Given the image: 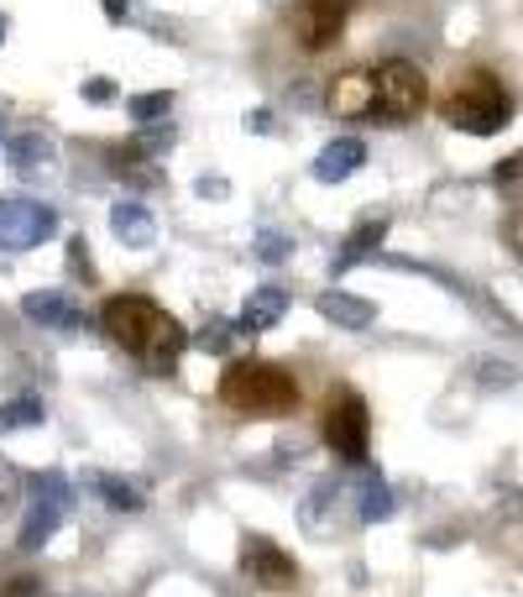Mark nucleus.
Here are the masks:
<instances>
[{
    "instance_id": "obj_1",
    "label": "nucleus",
    "mask_w": 523,
    "mask_h": 597,
    "mask_svg": "<svg viewBox=\"0 0 523 597\" xmlns=\"http://www.w3.org/2000/svg\"><path fill=\"white\" fill-rule=\"evenodd\" d=\"M100 326H105V335H111L116 346H126V352L142 361L146 372H157V378L174 372L178 357L189 352L183 326H178L168 309H157L146 294H111L105 309H100Z\"/></svg>"
},
{
    "instance_id": "obj_2",
    "label": "nucleus",
    "mask_w": 523,
    "mask_h": 597,
    "mask_svg": "<svg viewBox=\"0 0 523 597\" xmlns=\"http://www.w3.org/2000/svg\"><path fill=\"white\" fill-rule=\"evenodd\" d=\"M220 398L241 415L267 419L298 409V383H293V372L272 367V361H231L226 378H220Z\"/></svg>"
},
{
    "instance_id": "obj_3",
    "label": "nucleus",
    "mask_w": 523,
    "mask_h": 597,
    "mask_svg": "<svg viewBox=\"0 0 523 597\" xmlns=\"http://www.w3.org/2000/svg\"><path fill=\"white\" fill-rule=\"evenodd\" d=\"M445 120L471 131V137H493V131H502L513 120V94L502 90L487 68H476L445 94Z\"/></svg>"
},
{
    "instance_id": "obj_4",
    "label": "nucleus",
    "mask_w": 523,
    "mask_h": 597,
    "mask_svg": "<svg viewBox=\"0 0 523 597\" xmlns=\"http://www.w3.org/2000/svg\"><path fill=\"white\" fill-rule=\"evenodd\" d=\"M324 446L335 450L341 461H367L372 446V419L356 389H335L330 393V409H324Z\"/></svg>"
},
{
    "instance_id": "obj_5",
    "label": "nucleus",
    "mask_w": 523,
    "mask_h": 597,
    "mask_svg": "<svg viewBox=\"0 0 523 597\" xmlns=\"http://www.w3.org/2000/svg\"><path fill=\"white\" fill-rule=\"evenodd\" d=\"M372 79H378V105H372V116H378V120H387V126H404V120H413L419 111H424V94H430V85H424V74H419L408 59L382 63Z\"/></svg>"
},
{
    "instance_id": "obj_6",
    "label": "nucleus",
    "mask_w": 523,
    "mask_h": 597,
    "mask_svg": "<svg viewBox=\"0 0 523 597\" xmlns=\"http://www.w3.org/2000/svg\"><path fill=\"white\" fill-rule=\"evenodd\" d=\"M59 237V215L37 200H0V252H31Z\"/></svg>"
},
{
    "instance_id": "obj_7",
    "label": "nucleus",
    "mask_w": 523,
    "mask_h": 597,
    "mask_svg": "<svg viewBox=\"0 0 523 597\" xmlns=\"http://www.w3.org/2000/svg\"><path fill=\"white\" fill-rule=\"evenodd\" d=\"M346 16H350V0H298L293 5V37L309 48V53H324L341 31H346Z\"/></svg>"
},
{
    "instance_id": "obj_8",
    "label": "nucleus",
    "mask_w": 523,
    "mask_h": 597,
    "mask_svg": "<svg viewBox=\"0 0 523 597\" xmlns=\"http://www.w3.org/2000/svg\"><path fill=\"white\" fill-rule=\"evenodd\" d=\"M241 571H246L257 587H267V593H289L293 582H298L293 556H283V550H278L267 535H252L246 545H241Z\"/></svg>"
},
{
    "instance_id": "obj_9",
    "label": "nucleus",
    "mask_w": 523,
    "mask_h": 597,
    "mask_svg": "<svg viewBox=\"0 0 523 597\" xmlns=\"http://www.w3.org/2000/svg\"><path fill=\"white\" fill-rule=\"evenodd\" d=\"M372 105H378V79H372V68H346V74L330 85V111L341 120L372 116Z\"/></svg>"
},
{
    "instance_id": "obj_10",
    "label": "nucleus",
    "mask_w": 523,
    "mask_h": 597,
    "mask_svg": "<svg viewBox=\"0 0 523 597\" xmlns=\"http://www.w3.org/2000/svg\"><path fill=\"white\" fill-rule=\"evenodd\" d=\"M68 504H74V498L31 493V508H27V519H22V535H16V545H22V550H42L48 539L59 535V524H63V513H68Z\"/></svg>"
},
{
    "instance_id": "obj_11",
    "label": "nucleus",
    "mask_w": 523,
    "mask_h": 597,
    "mask_svg": "<svg viewBox=\"0 0 523 597\" xmlns=\"http://www.w3.org/2000/svg\"><path fill=\"white\" fill-rule=\"evenodd\" d=\"M22 315H27L31 326H48V330H85V315H79V304L59 289H37V294L22 298Z\"/></svg>"
},
{
    "instance_id": "obj_12",
    "label": "nucleus",
    "mask_w": 523,
    "mask_h": 597,
    "mask_svg": "<svg viewBox=\"0 0 523 597\" xmlns=\"http://www.w3.org/2000/svg\"><path fill=\"white\" fill-rule=\"evenodd\" d=\"M111 231H116L120 246L142 252V246H152V241H157V220H152V215H146L137 200H120V205L111 209Z\"/></svg>"
},
{
    "instance_id": "obj_13",
    "label": "nucleus",
    "mask_w": 523,
    "mask_h": 597,
    "mask_svg": "<svg viewBox=\"0 0 523 597\" xmlns=\"http://www.w3.org/2000/svg\"><path fill=\"white\" fill-rule=\"evenodd\" d=\"M320 315L330 320V326H341V330H367L372 320H378V309H372L361 294H346V289L320 294Z\"/></svg>"
},
{
    "instance_id": "obj_14",
    "label": "nucleus",
    "mask_w": 523,
    "mask_h": 597,
    "mask_svg": "<svg viewBox=\"0 0 523 597\" xmlns=\"http://www.w3.org/2000/svg\"><path fill=\"white\" fill-rule=\"evenodd\" d=\"M382 237H387V220H382V215H367V220H361V226L341 241V252H335V263H330V268L346 272V268H356V263H367V257L382 246Z\"/></svg>"
},
{
    "instance_id": "obj_15",
    "label": "nucleus",
    "mask_w": 523,
    "mask_h": 597,
    "mask_svg": "<svg viewBox=\"0 0 523 597\" xmlns=\"http://www.w3.org/2000/svg\"><path fill=\"white\" fill-rule=\"evenodd\" d=\"M361 163H367V148H361L356 137H341V142H330V148L315 157V179H320V183H341V179H350Z\"/></svg>"
},
{
    "instance_id": "obj_16",
    "label": "nucleus",
    "mask_w": 523,
    "mask_h": 597,
    "mask_svg": "<svg viewBox=\"0 0 523 597\" xmlns=\"http://www.w3.org/2000/svg\"><path fill=\"white\" fill-rule=\"evenodd\" d=\"M283 309H289L283 289H257V294L246 298V309H241V330H246V335H262V330H272L283 320Z\"/></svg>"
},
{
    "instance_id": "obj_17",
    "label": "nucleus",
    "mask_w": 523,
    "mask_h": 597,
    "mask_svg": "<svg viewBox=\"0 0 523 597\" xmlns=\"http://www.w3.org/2000/svg\"><path fill=\"white\" fill-rule=\"evenodd\" d=\"M330 504H341V482L335 478H324L320 487L304 498V530H309L315 539H324L330 530H335V524H330Z\"/></svg>"
},
{
    "instance_id": "obj_18",
    "label": "nucleus",
    "mask_w": 523,
    "mask_h": 597,
    "mask_svg": "<svg viewBox=\"0 0 523 597\" xmlns=\"http://www.w3.org/2000/svg\"><path fill=\"white\" fill-rule=\"evenodd\" d=\"M356 519H361V524H382V519H393V487H387L378 472H367V478H361Z\"/></svg>"
},
{
    "instance_id": "obj_19",
    "label": "nucleus",
    "mask_w": 523,
    "mask_h": 597,
    "mask_svg": "<svg viewBox=\"0 0 523 597\" xmlns=\"http://www.w3.org/2000/svg\"><path fill=\"white\" fill-rule=\"evenodd\" d=\"M5 157H11V168L31 174V168L53 163V142H48V137H37V131H22V137H11V142H5Z\"/></svg>"
},
{
    "instance_id": "obj_20",
    "label": "nucleus",
    "mask_w": 523,
    "mask_h": 597,
    "mask_svg": "<svg viewBox=\"0 0 523 597\" xmlns=\"http://www.w3.org/2000/svg\"><path fill=\"white\" fill-rule=\"evenodd\" d=\"M126 111H131V120H142V126H152V120H163V116H168V111H174V94H168V90L131 94V100H126Z\"/></svg>"
},
{
    "instance_id": "obj_21",
    "label": "nucleus",
    "mask_w": 523,
    "mask_h": 597,
    "mask_svg": "<svg viewBox=\"0 0 523 597\" xmlns=\"http://www.w3.org/2000/svg\"><path fill=\"white\" fill-rule=\"evenodd\" d=\"M27 424H42V398H11L0 404V430H27Z\"/></svg>"
},
{
    "instance_id": "obj_22",
    "label": "nucleus",
    "mask_w": 523,
    "mask_h": 597,
    "mask_svg": "<svg viewBox=\"0 0 523 597\" xmlns=\"http://www.w3.org/2000/svg\"><path fill=\"white\" fill-rule=\"evenodd\" d=\"M94 487H100V498H105L111 508H120V513H137V508H142V493H137L131 482H120V478H100Z\"/></svg>"
},
{
    "instance_id": "obj_23",
    "label": "nucleus",
    "mask_w": 523,
    "mask_h": 597,
    "mask_svg": "<svg viewBox=\"0 0 523 597\" xmlns=\"http://www.w3.org/2000/svg\"><path fill=\"white\" fill-rule=\"evenodd\" d=\"M493 183L502 189V194H523V152H519V157H508V163H497Z\"/></svg>"
},
{
    "instance_id": "obj_24",
    "label": "nucleus",
    "mask_w": 523,
    "mask_h": 597,
    "mask_svg": "<svg viewBox=\"0 0 523 597\" xmlns=\"http://www.w3.org/2000/svg\"><path fill=\"white\" fill-rule=\"evenodd\" d=\"M200 352H215V357H220V352H231V326H226V320L204 326L200 330Z\"/></svg>"
},
{
    "instance_id": "obj_25",
    "label": "nucleus",
    "mask_w": 523,
    "mask_h": 597,
    "mask_svg": "<svg viewBox=\"0 0 523 597\" xmlns=\"http://www.w3.org/2000/svg\"><path fill=\"white\" fill-rule=\"evenodd\" d=\"M68 272H74V278H94V263H89V246H85V237H74L68 241Z\"/></svg>"
},
{
    "instance_id": "obj_26",
    "label": "nucleus",
    "mask_w": 523,
    "mask_h": 597,
    "mask_svg": "<svg viewBox=\"0 0 523 597\" xmlns=\"http://www.w3.org/2000/svg\"><path fill=\"white\" fill-rule=\"evenodd\" d=\"M16 493H22V472H16V467L0 456V508L16 504Z\"/></svg>"
},
{
    "instance_id": "obj_27",
    "label": "nucleus",
    "mask_w": 523,
    "mask_h": 597,
    "mask_svg": "<svg viewBox=\"0 0 523 597\" xmlns=\"http://www.w3.org/2000/svg\"><path fill=\"white\" fill-rule=\"evenodd\" d=\"M502 241L513 246V257H519V263H523V209H513V215L502 220Z\"/></svg>"
},
{
    "instance_id": "obj_28",
    "label": "nucleus",
    "mask_w": 523,
    "mask_h": 597,
    "mask_svg": "<svg viewBox=\"0 0 523 597\" xmlns=\"http://www.w3.org/2000/svg\"><path fill=\"white\" fill-rule=\"evenodd\" d=\"M85 100H89V105H111V100H116V85H111V79H89Z\"/></svg>"
},
{
    "instance_id": "obj_29",
    "label": "nucleus",
    "mask_w": 523,
    "mask_h": 597,
    "mask_svg": "<svg viewBox=\"0 0 523 597\" xmlns=\"http://www.w3.org/2000/svg\"><path fill=\"white\" fill-rule=\"evenodd\" d=\"M0 597H37V582L31 576H11V582H0Z\"/></svg>"
},
{
    "instance_id": "obj_30",
    "label": "nucleus",
    "mask_w": 523,
    "mask_h": 597,
    "mask_svg": "<svg viewBox=\"0 0 523 597\" xmlns=\"http://www.w3.org/2000/svg\"><path fill=\"white\" fill-rule=\"evenodd\" d=\"M200 194H204V200H226V179H209V174H204V179H200Z\"/></svg>"
},
{
    "instance_id": "obj_31",
    "label": "nucleus",
    "mask_w": 523,
    "mask_h": 597,
    "mask_svg": "<svg viewBox=\"0 0 523 597\" xmlns=\"http://www.w3.org/2000/svg\"><path fill=\"white\" fill-rule=\"evenodd\" d=\"M246 126H252V131H272V116H267V111H252V116H246Z\"/></svg>"
},
{
    "instance_id": "obj_32",
    "label": "nucleus",
    "mask_w": 523,
    "mask_h": 597,
    "mask_svg": "<svg viewBox=\"0 0 523 597\" xmlns=\"http://www.w3.org/2000/svg\"><path fill=\"white\" fill-rule=\"evenodd\" d=\"M126 5H131V0H105V16H111V22H120V16H126Z\"/></svg>"
},
{
    "instance_id": "obj_33",
    "label": "nucleus",
    "mask_w": 523,
    "mask_h": 597,
    "mask_svg": "<svg viewBox=\"0 0 523 597\" xmlns=\"http://www.w3.org/2000/svg\"><path fill=\"white\" fill-rule=\"evenodd\" d=\"M0 37H5V16H0Z\"/></svg>"
}]
</instances>
